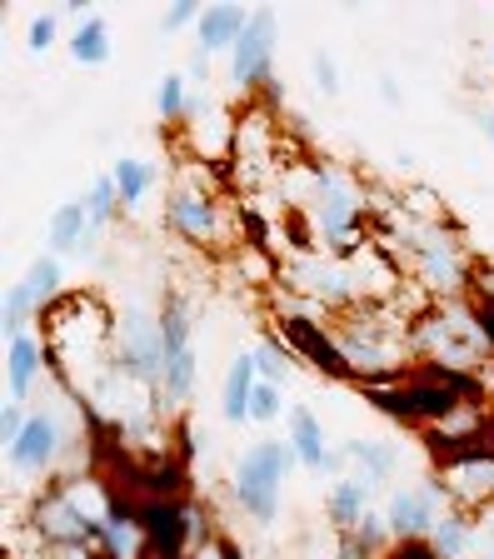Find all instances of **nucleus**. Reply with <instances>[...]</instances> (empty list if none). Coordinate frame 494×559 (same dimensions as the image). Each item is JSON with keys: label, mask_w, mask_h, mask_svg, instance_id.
Returning a JSON list of instances; mask_svg holds the SVG:
<instances>
[{"label": "nucleus", "mask_w": 494, "mask_h": 559, "mask_svg": "<svg viewBox=\"0 0 494 559\" xmlns=\"http://www.w3.org/2000/svg\"><path fill=\"white\" fill-rule=\"evenodd\" d=\"M285 210H300L315 230V245L335 260H354L360 250L375 245V205L370 190L360 186V175L340 160H320V155H300L285 165L280 175Z\"/></svg>", "instance_id": "1"}, {"label": "nucleus", "mask_w": 494, "mask_h": 559, "mask_svg": "<svg viewBox=\"0 0 494 559\" xmlns=\"http://www.w3.org/2000/svg\"><path fill=\"white\" fill-rule=\"evenodd\" d=\"M46 360L71 400L91 405L95 390L120 374L116 365V310L95 290H65L46 310Z\"/></svg>", "instance_id": "2"}, {"label": "nucleus", "mask_w": 494, "mask_h": 559, "mask_svg": "<svg viewBox=\"0 0 494 559\" xmlns=\"http://www.w3.org/2000/svg\"><path fill=\"white\" fill-rule=\"evenodd\" d=\"M116 495V479L100 469H65L50 485L36 489L25 530L50 559H91L106 539V510Z\"/></svg>", "instance_id": "3"}, {"label": "nucleus", "mask_w": 494, "mask_h": 559, "mask_svg": "<svg viewBox=\"0 0 494 559\" xmlns=\"http://www.w3.org/2000/svg\"><path fill=\"white\" fill-rule=\"evenodd\" d=\"M220 180V165H201L185 155L165 180V230L205 255L230 260L245 245V221H240V195H230Z\"/></svg>", "instance_id": "4"}, {"label": "nucleus", "mask_w": 494, "mask_h": 559, "mask_svg": "<svg viewBox=\"0 0 494 559\" xmlns=\"http://www.w3.org/2000/svg\"><path fill=\"white\" fill-rule=\"evenodd\" d=\"M335 340H340L345 360H350L354 384H400L414 374L410 349V310L405 305H354L335 314Z\"/></svg>", "instance_id": "5"}, {"label": "nucleus", "mask_w": 494, "mask_h": 559, "mask_svg": "<svg viewBox=\"0 0 494 559\" xmlns=\"http://www.w3.org/2000/svg\"><path fill=\"white\" fill-rule=\"evenodd\" d=\"M410 349L414 365H435V370L484 374L490 370V345H484L474 300H430L420 314H410Z\"/></svg>", "instance_id": "6"}, {"label": "nucleus", "mask_w": 494, "mask_h": 559, "mask_svg": "<svg viewBox=\"0 0 494 559\" xmlns=\"http://www.w3.org/2000/svg\"><path fill=\"white\" fill-rule=\"evenodd\" d=\"M290 469H300V460H294L290 444L285 440H255L236 460V469H230V500H236V510L245 514L250 524L270 530V524L280 520Z\"/></svg>", "instance_id": "7"}, {"label": "nucleus", "mask_w": 494, "mask_h": 559, "mask_svg": "<svg viewBox=\"0 0 494 559\" xmlns=\"http://www.w3.org/2000/svg\"><path fill=\"white\" fill-rule=\"evenodd\" d=\"M424 454H430V475L439 479L455 510L484 514L494 504V430L449 444H424Z\"/></svg>", "instance_id": "8"}, {"label": "nucleus", "mask_w": 494, "mask_h": 559, "mask_svg": "<svg viewBox=\"0 0 494 559\" xmlns=\"http://www.w3.org/2000/svg\"><path fill=\"white\" fill-rule=\"evenodd\" d=\"M81 405V400H60V405H31V425H25V435L5 450V469H11L15 479H40V475H65V454L81 444L85 430H95L91 425H81V430H71L65 425V409Z\"/></svg>", "instance_id": "9"}, {"label": "nucleus", "mask_w": 494, "mask_h": 559, "mask_svg": "<svg viewBox=\"0 0 494 559\" xmlns=\"http://www.w3.org/2000/svg\"><path fill=\"white\" fill-rule=\"evenodd\" d=\"M116 365L125 380L145 384L160 395L165 384V330H160V310L130 300L125 310H116Z\"/></svg>", "instance_id": "10"}, {"label": "nucleus", "mask_w": 494, "mask_h": 559, "mask_svg": "<svg viewBox=\"0 0 494 559\" xmlns=\"http://www.w3.org/2000/svg\"><path fill=\"white\" fill-rule=\"evenodd\" d=\"M275 50H280V15H275V5H255L245 35L230 50V85L250 100L265 95L275 85Z\"/></svg>", "instance_id": "11"}, {"label": "nucleus", "mask_w": 494, "mask_h": 559, "mask_svg": "<svg viewBox=\"0 0 494 559\" xmlns=\"http://www.w3.org/2000/svg\"><path fill=\"white\" fill-rule=\"evenodd\" d=\"M275 330H280V340L294 349V360L310 365L315 374H325V380H354L340 340L329 330V320L300 314V310H275Z\"/></svg>", "instance_id": "12"}, {"label": "nucleus", "mask_w": 494, "mask_h": 559, "mask_svg": "<svg viewBox=\"0 0 494 559\" xmlns=\"http://www.w3.org/2000/svg\"><path fill=\"white\" fill-rule=\"evenodd\" d=\"M445 510H449V495L439 489L435 475L410 479V485H395L385 495V520H389L395 545H400V539H430Z\"/></svg>", "instance_id": "13"}, {"label": "nucleus", "mask_w": 494, "mask_h": 559, "mask_svg": "<svg viewBox=\"0 0 494 559\" xmlns=\"http://www.w3.org/2000/svg\"><path fill=\"white\" fill-rule=\"evenodd\" d=\"M50 370L46 360V335H15L5 340V400L11 405H31V390L40 384V374Z\"/></svg>", "instance_id": "14"}, {"label": "nucleus", "mask_w": 494, "mask_h": 559, "mask_svg": "<svg viewBox=\"0 0 494 559\" xmlns=\"http://www.w3.org/2000/svg\"><path fill=\"white\" fill-rule=\"evenodd\" d=\"M100 555H110V559H150L145 555V530H141V500H130L120 485H116L110 510H106V539H100Z\"/></svg>", "instance_id": "15"}, {"label": "nucleus", "mask_w": 494, "mask_h": 559, "mask_svg": "<svg viewBox=\"0 0 494 559\" xmlns=\"http://www.w3.org/2000/svg\"><path fill=\"white\" fill-rule=\"evenodd\" d=\"M285 444L294 450L300 469L325 475V460H329V450H335V444H329L325 419H320L310 405H290V415H285Z\"/></svg>", "instance_id": "16"}, {"label": "nucleus", "mask_w": 494, "mask_h": 559, "mask_svg": "<svg viewBox=\"0 0 494 559\" xmlns=\"http://www.w3.org/2000/svg\"><path fill=\"white\" fill-rule=\"evenodd\" d=\"M250 5H236V0H220V5H205V15H201V25H195V50L201 56H230L236 50V40L245 35V25H250Z\"/></svg>", "instance_id": "17"}, {"label": "nucleus", "mask_w": 494, "mask_h": 559, "mask_svg": "<svg viewBox=\"0 0 494 559\" xmlns=\"http://www.w3.org/2000/svg\"><path fill=\"white\" fill-rule=\"evenodd\" d=\"M340 450L350 460V475H360L375 489H385L395 479V469H400V444L379 440V435H350V440H340Z\"/></svg>", "instance_id": "18"}, {"label": "nucleus", "mask_w": 494, "mask_h": 559, "mask_svg": "<svg viewBox=\"0 0 494 559\" xmlns=\"http://www.w3.org/2000/svg\"><path fill=\"white\" fill-rule=\"evenodd\" d=\"M375 495H379V489L365 485L360 475L335 479V485H329V495H325V520H329V530H335V535L354 530V524H360L370 510H375Z\"/></svg>", "instance_id": "19"}, {"label": "nucleus", "mask_w": 494, "mask_h": 559, "mask_svg": "<svg viewBox=\"0 0 494 559\" xmlns=\"http://www.w3.org/2000/svg\"><path fill=\"white\" fill-rule=\"evenodd\" d=\"M260 384V365H255V349H240L230 370H225L220 384V419L225 425H250V395Z\"/></svg>", "instance_id": "20"}, {"label": "nucleus", "mask_w": 494, "mask_h": 559, "mask_svg": "<svg viewBox=\"0 0 494 559\" xmlns=\"http://www.w3.org/2000/svg\"><path fill=\"white\" fill-rule=\"evenodd\" d=\"M389 549H395V535H389L385 510H370L354 530L335 535V555L340 559H385Z\"/></svg>", "instance_id": "21"}, {"label": "nucleus", "mask_w": 494, "mask_h": 559, "mask_svg": "<svg viewBox=\"0 0 494 559\" xmlns=\"http://www.w3.org/2000/svg\"><path fill=\"white\" fill-rule=\"evenodd\" d=\"M430 545H435L439 559H470V549H480V514L455 510V504H449V510L439 514Z\"/></svg>", "instance_id": "22"}, {"label": "nucleus", "mask_w": 494, "mask_h": 559, "mask_svg": "<svg viewBox=\"0 0 494 559\" xmlns=\"http://www.w3.org/2000/svg\"><path fill=\"white\" fill-rule=\"evenodd\" d=\"M85 235H91V210H85V200H65V205L50 215V230H46L50 255H60V260L81 255Z\"/></svg>", "instance_id": "23"}, {"label": "nucleus", "mask_w": 494, "mask_h": 559, "mask_svg": "<svg viewBox=\"0 0 494 559\" xmlns=\"http://www.w3.org/2000/svg\"><path fill=\"white\" fill-rule=\"evenodd\" d=\"M65 50H71L75 66L100 70V66L110 60V50H116V46H110V21H106L100 11H91L71 35H65Z\"/></svg>", "instance_id": "24"}, {"label": "nucleus", "mask_w": 494, "mask_h": 559, "mask_svg": "<svg viewBox=\"0 0 494 559\" xmlns=\"http://www.w3.org/2000/svg\"><path fill=\"white\" fill-rule=\"evenodd\" d=\"M190 105H195V95H190V75H185V70H165L160 85H155V116L165 120V130L185 126Z\"/></svg>", "instance_id": "25"}, {"label": "nucleus", "mask_w": 494, "mask_h": 559, "mask_svg": "<svg viewBox=\"0 0 494 559\" xmlns=\"http://www.w3.org/2000/svg\"><path fill=\"white\" fill-rule=\"evenodd\" d=\"M255 365H260V380L265 384H290L294 380V370H300V360H294V349L285 345L280 340V330H265V335H260V345H255Z\"/></svg>", "instance_id": "26"}, {"label": "nucleus", "mask_w": 494, "mask_h": 559, "mask_svg": "<svg viewBox=\"0 0 494 559\" xmlns=\"http://www.w3.org/2000/svg\"><path fill=\"white\" fill-rule=\"evenodd\" d=\"M110 175H116V186H120V205H125V215H135V210L145 205V195H150V186H155L150 160H141V155H120V160H110Z\"/></svg>", "instance_id": "27"}, {"label": "nucleus", "mask_w": 494, "mask_h": 559, "mask_svg": "<svg viewBox=\"0 0 494 559\" xmlns=\"http://www.w3.org/2000/svg\"><path fill=\"white\" fill-rule=\"evenodd\" d=\"M21 280H25V290L36 295L40 310H50V305H56L60 295H65V260L50 255V250H46V255H36L31 265H25V275H21Z\"/></svg>", "instance_id": "28"}, {"label": "nucleus", "mask_w": 494, "mask_h": 559, "mask_svg": "<svg viewBox=\"0 0 494 559\" xmlns=\"http://www.w3.org/2000/svg\"><path fill=\"white\" fill-rule=\"evenodd\" d=\"M46 320V310L36 305V295L25 290V280H11L5 285V305H0V325H5V340L15 335H31V325Z\"/></svg>", "instance_id": "29"}, {"label": "nucleus", "mask_w": 494, "mask_h": 559, "mask_svg": "<svg viewBox=\"0 0 494 559\" xmlns=\"http://www.w3.org/2000/svg\"><path fill=\"white\" fill-rule=\"evenodd\" d=\"M85 210H91V225L95 230H106V225H116L120 215H125V205H120V186L116 175H95L91 190H85Z\"/></svg>", "instance_id": "30"}, {"label": "nucleus", "mask_w": 494, "mask_h": 559, "mask_svg": "<svg viewBox=\"0 0 494 559\" xmlns=\"http://www.w3.org/2000/svg\"><path fill=\"white\" fill-rule=\"evenodd\" d=\"M290 415V405H285V390L280 384H255V395H250V425H280V419Z\"/></svg>", "instance_id": "31"}, {"label": "nucleus", "mask_w": 494, "mask_h": 559, "mask_svg": "<svg viewBox=\"0 0 494 559\" xmlns=\"http://www.w3.org/2000/svg\"><path fill=\"white\" fill-rule=\"evenodd\" d=\"M56 40H60V11L31 15V25H25V50H31V56H46Z\"/></svg>", "instance_id": "32"}, {"label": "nucleus", "mask_w": 494, "mask_h": 559, "mask_svg": "<svg viewBox=\"0 0 494 559\" xmlns=\"http://www.w3.org/2000/svg\"><path fill=\"white\" fill-rule=\"evenodd\" d=\"M201 15H205V5H201V0H176V5H170V11L160 15V31H165V35L195 31V25H201Z\"/></svg>", "instance_id": "33"}, {"label": "nucleus", "mask_w": 494, "mask_h": 559, "mask_svg": "<svg viewBox=\"0 0 494 559\" xmlns=\"http://www.w3.org/2000/svg\"><path fill=\"white\" fill-rule=\"evenodd\" d=\"M310 75H315V85L325 95H340V66H335L329 50H315V56H310Z\"/></svg>", "instance_id": "34"}, {"label": "nucleus", "mask_w": 494, "mask_h": 559, "mask_svg": "<svg viewBox=\"0 0 494 559\" xmlns=\"http://www.w3.org/2000/svg\"><path fill=\"white\" fill-rule=\"evenodd\" d=\"M25 425H31V405H11L5 400V409H0V440H5V450L25 435Z\"/></svg>", "instance_id": "35"}, {"label": "nucleus", "mask_w": 494, "mask_h": 559, "mask_svg": "<svg viewBox=\"0 0 494 559\" xmlns=\"http://www.w3.org/2000/svg\"><path fill=\"white\" fill-rule=\"evenodd\" d=\"M385 559H439V555H435V545H430V539H400V545L389 549Z\"/></svg>", "instance_id": "36"}, {"label": "nucleus", "mask_w": 494, "mask_h": 559, "mask_svg": "<svg viewBox=\"0 0 494 559\" xmlns=\"http://www.w3.org/2000/svg\"><path fill=\"white\" fill-rule=\"evenodd\" d=\"M185 75H190V85H205V81H210V56H201V50H195V56H190V66H185Z\"/></svg>", "instance_id": "37"}, {"label": "nucleus", "mask_w": 494, "mask_h": 559, "mask_svg": "<svg viewBox=\"0 0 494 559\" xmlns=\"http://www.w3.org/2000/svg\"><path fill=\"white\" fill-rule=\"evenodd\" d=\"M480 545H484V555L494 559V504L480 514Z\"/></svg>", "instance_id": "38"}, {"label": "nucleus", "mask_w": 494, "mask_h": 559, "mask_svg": "<svg viewBox=\"0 0 494 559\" xmlns=\"http://www.w3.org/2000/svg\"><path fill=\"white\" fill-rule=\"evenodd\" d=\"M190 559H225V539L215 535L210 545H201V549H195V555H190Z\"/></svg>", "instance_id": "39"}, {"label": "nucleus", "mask_w": 494, "mask_h": 559, "mask_svg": "<svg viewBox=\"0 0 494 559\" xmlns=\"http://www.w3.org/2000/svg\"><path fill=\"white\" fill-rule=\"evenodd\" d=\"M474 126H480V135L494 145V110H484V116H474Z\"/></svg>", "instance_id": "40"}, {"label": "nucleus", "mask_w": 494, "mask_h": 559, "mask_svg": "<svg viewBox=\"0 0 494 559\" xmlns=\"http://www.w3.org/2000/svg\"><path fill=\"white\" fill-rule=\"evenodd\" d=\"M379 95H385V100H389V105H400V85L389 81V75H385V81H379Z\"/></svg>", "instance_id": "41"}, {"label": "nucleus", "mask_w": 494, "mask_h": 559, "mask_svg": "<svg viewBox=\"0 0 494 559\" xmlns=\"http://www.w3.org/2000/svg\"><path fill=\"white\" fill-rule=\"evenodd\" d=\"M91 559H110V555H91Z\"/></svg>", "instance_id": "42"}, {"label": "nucleus", "mask_w": 494, "mask_h": 559, "mask_svg": "<svg viewBox=\"0 0 494 559\" xmlns=\"http://www.w3.org/2000/svg\"><path fill=\"white\" fill-rule=\"evenodd\" d=\"M490 60H494V56H490Z\"/></svg>", "instance_id": "43"}]
</instances>
